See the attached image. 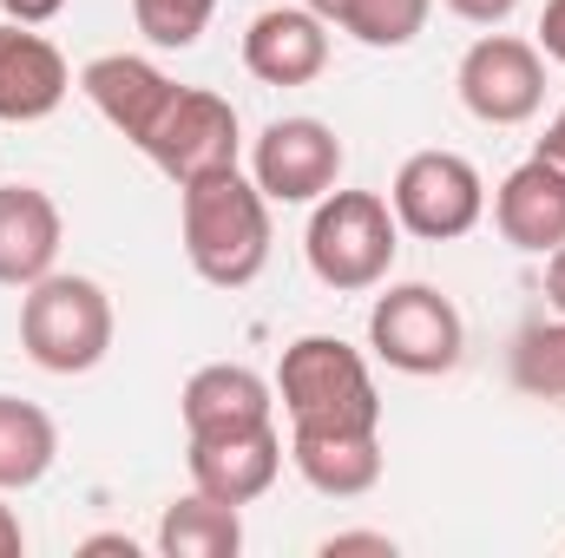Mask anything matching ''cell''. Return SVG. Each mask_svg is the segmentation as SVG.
<instances>
[{
  "label": "cell",
  "instance_id": "6da1fadb",
  "mask_svg": "<svg viewBox=\"0 0 565 558\" xmlns=\"http://www.w3.org/2000/svg\"><path fill=\"white\" fill-rule=\"evenodd\" d=\"M184 257L211 289H244L270 264V197L244 171H217L178 191Z\"/></svg>",
  "mask_w": 565,
  "mask_h": 558
},
{
  "label": "cell",
  "instance_id": "7a4b0ae2",
  "mask_svg": "<svg viewBox=\"0 0 565 558\" xmlns=\"http://www.w3.org/2000/svg\"><path fill=\"white\" fill-rule=\"evenodd\" d=\"M277 401L289 427H302V433H375L382 427L375 375L342 335H302L282 348Z\"/></svg>",
  "mask_w": 565,
  "mask_h": 558
},
{
  "label": "cell",
  "instance_id": "3957f363",
  "mask_svg": "<svg viewBox=\"0 0 565 558\" xmlns=\"http://www.w3.org/2000/svg\"><path fill=\"white\" fill-rule=\"evenodd\" d=\"M20 348L46 375H93L113 355V296L93 277L46 270L20 296Z\"/></svg>",
  "mask_w": 565,
  "mask_h": 558
},
{
  "label": "cell",
  "instance_id": "277c9868",
  "mask_svg": "<svg viewBox=\"0 0 565 558\" xmlns=\"http://www.w3.org/2000/svg\"><path fill=\"white\" fill-rule=\"evenodd\" d=\"M302 250H309L316 282H329L335 296H362L395 270V250H402L395 204L375 191H329V197H316Z\"/></svg>",
  "mask_w": 565,
  "mask_h": 558
},
{
  "label": "cell",
  "instance_id": "5b68a950",
  "mask_svg": "<svg viewBox=\"0 0 565 558\" xmlns=\"http://www.w3.org/2000/svg\"><path fill=\"white\" fill-rule=\"evenodd\" d=\"M369 348L395 375H447L467 348V329H460V309L434 282H395L369 309Z\"/></svg>",
  "mask_w": 565,
  "mask_h": 558
},
{
  "label": "cell",
  "instance_id": "8992f818",
  "mask_svg": "<svg viewBox=\"0 0 565 558\" xmlns=\"http://www.w3.org/2000/svg\"><path fill=\"white\" fill-rule=\"evenodd\" d=\"M145 158L184 191L198 178H217V171H237V151H244V132H237V106L204 93V86H178L164 119L151 126V139L139 144Z\"/></svg>",
  "mask_w": 565,
  "mask_h": 558
},
{
  "label": "cell",
  "instance_id": "52a82bcc",
  "mask_svg": "<svg viewBox=\"0 0 565 558\" xmlns=\"http://www.w3.org/2000/svg\"><path fill=\"white\" fill-rule=\"evenodd\" d=\"M395 224L422 244H454L467 237L480 217H487V184L480 171L460 158V151H415L402 171H395Z\"/></svg>",
  "mask_w": 565,
  "mask_h": 558
},
{
  "label": "cell",
  "instance_id": "ba28073f",
  "mask_svg": "<svg viewBox=\"0 0 565 558\" xmlns=\"http://www.w3.org/2000/svg\"><path fill=\"white\" fill-rule=\"evenodd\" d=\"M454 86H460V106L480 126H526L546 99V60L520 33H487V40L467 46Z\"/></svg>",
  "mask_w": 565,
  "mask_h": 558
},
{
  "label": "cell",
  "instance_id": "9c48e42d",
  "mask_svg": "<svg viewBox=\"0 0 565 558\" xmlns=\"http://www.w3.org/2000/svg\"><path fill=\"white\" fill-rule=\"evenodd\" d=\"M250 178H257V191L270 204H316V197H329L335 178H342V139H335V126H322V119H277L257 139Z\"/></svg>",
  "mask_w": 565,
  "mask_h": 558
},
{
  "label": "cell",
  "instance_id": "30bf717a",
  "mask_svg": "<svg viewBox=\"0 0 565 558\" xmlns=\"http://www.w3.org/2000/svg\"><path fill=\"white\" fill-rule=\"evenodd\" d=\"M191 460V486L224 500V506H250L277 486L282 473V433L277 420L270 427H244V433H198L184 447Z\"/></svg>",
  "mask_w": 565,
  "mask_h": 558
},
{
  "label": "cell",
  "instance_id": "8fae6325",
  "mask_svg": "<svg viewBox=\"0 0 565 558\" xmlns=\"http://www.w3.org/2000/svg\"><path fill=\"white\" fill-rule=\"evenodd\" d=\"M79 93L99 106V119L119 132V139L145 144L151 139V126L164 119V106H171V79L139 60V53H99V60H86V73H79Z\"/></svg>",
  "mask_w": 565,
  "mask_h": 558
},
{
  "label": "cell",
  "instance_id": "7c38bea8",
  "mask_svg": "<svg viewBox=\"0 0 565 558\" xmlns=\"http://www.w3.org/2000/svg\"><path fill=\"white\" fill-rule=\"evenodd\" d=\"M244 66L264 86H309L329 66V20L309 7H270L244 33Z\"/></svg>",
  "mask_w": 565,
  "mask_h": 558
},
{
  "label": "cell",
  "instance_id": "4fadbf2b",
  "mask_svg": "<svg viewBox=\"0 0 565 558\" xmlns=\"http://www.w3.org/2000/svg\"><path fill=\"white\" fill-rule=\"evenodd\" d=\"M73 93V73L60 60V46L20 20L0 26V119L7 126H33L46 112H60V99Z\"/></svg>",
  "mask_w": 565,
  "mask_h": 558
},
{
  "label": "cell",
  "instance_id": "5bb4252c",
  "mask_svg": "<svg viewBox=\"0 0 565 558\" xmlns=\"http://www.w3.org/2000/svg\"><path fill=\"white\" fill-rule=\"evenodd\" d=\"M178 415H184V433H244V427H270L277 420V388L244 368V362H211L184 382L178 395Z\"/></svg>",
  "mask_w": 565,
  "mask_h": 558
},
{
  "label": "cell",
  "instance_id": "9a60e30c",
  "mask_svg": "<svg viewBox=\"0 0 565 558\" xmlns=\"http://www.w3.org/2000/svg\"><path fill=\"white\" fill-rule=\"evenodd\" d=\"M60 204L40 184H0V282L26 289L60 264Z\"/></svg>",
  "mask_w": 565,
  "mask_h": 558
},
{
  "label": "cell",
  "instance_id": "2e32d148",
  "mask_svg": "<svg viewBox=\"0 0 565 558\" xmlns=\"http://www.w3.org/2000/svg\"><path fill=\"white\" fill-rule=\"evenodd\" d=\"M493 224L513 250L553 257L565 244V178L546 158H526L500 191H493Z\"/></svg>",
  "mask_w": 565,
  "mask_h": 558
},
{
  "label": "cell",
  "instance_id": "e0dca14e",
  "mask_svg": "<svg viewBox=\"0 0 565 558\" xmlns=\"http://www.w3.org/2000/svg\"><path fill=\"white\" fill-rule=\"evenodd\" d=\"M289 460L322 500H362L382 480V427L375 433H302V427H289Z\"/></svg>",
  "mask_w": 565,
  "mask_h": 558
},
{
  "label": "cell",
  "instance_id": "ac0fdd59",
  "mask_svg": "<svg viewBox=\"0 0 565 558\" xmlns=\"http://www.w3.org/2000/svg\"><path fill=\"white\" fill-rule=\"evenodd\" d=\"M158 552L164 558H237L244 552V519H237V506H224V500L191 486V500L164 506Z\"/></svg>",
  "mask_w": 565,
  "mask_h": 558
},
{
  "label": "cell",
  "instance_id": "d6986e66",
  "mask_svg": "<svg viewBox=\"0 0 565 558\" xmlns=\"http://www.w3.org/2000/svg\"><path fill=\"white\" fill-rule=\"evenodd\" d=\"M60 453V433L53 415L20 401V395H0V493H20V486H40L46 466Z\"/></svg>",
  "mask_w": 565,
  "mask_h": 558
},
{
  "label": "cell",
  "instance_id": "ffe728a7",
  "mask_svg": "<svg viewBox=\"0 0 565 558\" xmlns=\"http://www.w3.org/2000/svg\"><path fill=\"white\" fill-rule=\"evenodd\" d=\"M513 388L540 395V401H565V315L559 322H526L513 335Z\"/></svg>",
  "mask_w": 565,
  "mask_h": 558
},
{
  "label": "cell",
  "instance_id": "44dd1931",
  "mask_svg": "<svg viewBox=\"0 0 565 558\" xmlns=\"http://www.w3.org/2000/svg\"><path fill=\"white\" fill-rule=\"evenodd\" d=\"M427 13H434V0H349L335 26L355 33L362 46H408L427 26Z\"/></svg>",
  "mask_w": 565,
  "mask_h": 558
},
{
  "label": "cell",
  "instance_id": "7402d4cb",
  "mask_svg": "<svg viewBox=\"0 0 565 558\" xmlns=\"http://www.w3.org/2000/svg\"><path fill=\"white\" fill-rule=\"evenodd\" d=\"M217 0H132V20L151 46H198V33L211 26Z\"/></svg>",
  "mask_w": 565,
  "mask_h": 558
},
{
  "label": "cell",
  "instance_id": "603a6c76",
  "mask_svg": "<svg viewBox=\"0 0 565 558\" xmlns=\"http://www.w3.org/2000/svg\"><path fill=\"white\" fill-rule=\"evenodd\" d=\"M513 7L520 0H447V13H460L473 26H500V20H513Z\"/></svg>",
  "mask_w": 565,
  "mask_h": 558
},
{
  "label": "cell",
  "instance_id": "cb8c5ba5",
  "mask_svg": "<svg viewBox=\"0 0 565 558\" xmlns=\"http://www.w3.org/2000/svg\"><path fill=\"white\" fill-rule=\"evenodd\" d=\"M540 53L565 66V0H546V13H540Z\"/></svg>",
  "mask_w": 565,
  "mask_h": 558
},
{
  "label": "cell",
  "instance_id": "d4e9b609",
  "mask_svg": "<svg viewBox=\"0 0 565 558\" xmlns=\"http://www.w3.org/2000/svg\"><path fill=\"white\" fill-rule=\"evenodd\" d=\"M322 552L335 558V552H395V539H388V533H335V539H322Z\"/></svg>",
  "mask_w": 565,
  "mask_h": 558
},
{
  "label": "cell",
  "instance_id": "484cf974",
  "mask_svg": "<svg viewBox=\"0 0 565 558\" xmlns=\"http://www.w3.org/2000/svg\"><path fill=\"white\" fill-rule=\"evenodd\" d=\"M0 7H7V20H20V26H46L66 0H0Z\"/></svg>",
  "mask_w": 565,
  "mask_h": 558
},
{
  "label": "cell",
  "instance_id": "4316f807",
  "mask_svg": "<svg viewBox=\"0 0 565 558\" xmlns=\"http://www.w3.org/2000/svg\"><path fill=\"white\" fill-rule=\"evenodd\" d=\"M533 158H546V164L565 178V119H553V126H546V139H540V151H533Z\"/></svg>",
  "mask_w": 565,
  "mask_h": 558
},
{
  "label": "cell",
  "instance_id": "83f0119b",
  "mask_svg": "<svg viewBox=\"0 0 565 558\" xmlns=\"http://www.w3.org/2000/svg\"><path fill=\"white\" fill-rule=\"evenodd\" d=\"M546 302L565 315V244L553 250V264H546Z\"/></svg>",
  "mask_w": 565,
  "mask_h": 558
},
{
  "label": "cell",
  "instance_id": "f1b7e54d",
  "mask_svg": "<svg viewBox=\"0 0 565 558\" xmlns=\"http://www.w3.org/2000/svg\"><path fill=\"white\" fill-rule=\"evenodd\" d=\"M20 546H26V533H20V519H13V513L0 506V558H13Z\"/></svg>",
  "mask_w": 565,
  "mask_h": 558
},
{
  "label": "cell",
  "instance_id": "f546056e",
  "mask_svg": "<svg viewBox=\"0 0 565 558\" xmlns=\"http://www.w3.org/2000/svg\"><path fill=\"white\" fill-rule=\"evenodd\" d=\"M86 552H139V546H132V539H119V533H106V539H86Z\"/></svg>",
  "mask_w": 565,
  "mask_h": 558
},
{
  "label": "cell",
  "instance_id": "4dcf8cb0",
  "mask_svg": "<svg viewBox=\"0 0 565 558\" xmlns=\"http://www.w3.org/2000/svg\"><path fill=\"white\" fill-rule=\"evenodd\" d=\"M302 7H309V13H322V20H329V26H335V20H342V7H349V0H302Z\"/></svg>",
  "mask_w": 565,
  "mask_h": 558
},
{
  "label": "cell",
  "instance_id": "1f68e13d",
  "mask_svg": "<svg viewBox=\"0 0 565 558\" xmlns=\"http://www.w3.org/2000/svg\"><path fill=\"white\" fill-rule=\"evenodd\" d=\"M559 119H565V112H559Z\"/></svg>",
  "mask_w": 565,
  "mask_h": 558
}]
</instances>
